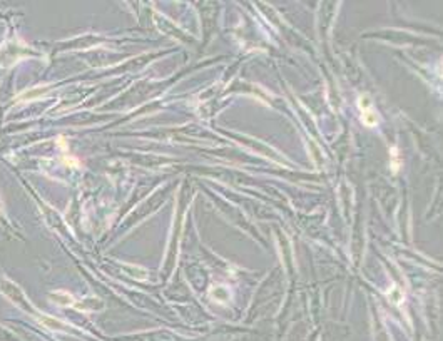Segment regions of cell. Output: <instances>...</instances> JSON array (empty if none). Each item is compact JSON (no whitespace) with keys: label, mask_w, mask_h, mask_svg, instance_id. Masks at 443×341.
<instances>
[{"label":"cell","mask_w":443,"mask_h":341,"mask_svg":"<svg viewBox=\"0 0 443 341\" xmlns=\"http://www.w3.org/2000/svg\"><path fill=\"white\" fill-rule=\"evenodd\" d=\"M361 120H363V124H365V126H368V127L376 126V122H378L376 111H373V107L363 109V111H361Z\"/></svg>","instance_id":"obj_1"},{"label":"cell","mask_w":443,"mask_h":341,"mask_svg":"<svg viewBox=\"0 0 443 341\" xmlns=\"http://www.w3.org/2000/svg\"><path fill=\"white\" fill-rule=\"evenodd\" d=\"M211 294L218 303H226L229 299V291L226 290V286H216Z\"/></svg>","instance_id":"obj_2"},{"label":"cell","mask_w":443,"mask_h":341,"mask_svg":"<svg viewBox=\"0 0 443 341\" xmlns=\"http://www.w3.org/2000/svg\"><path fill=\"white\" fill-rule=\"evenodd\" d=\"M40 321H42L45 326L51 328V329H59V331H62V329H66V328H67L66 324L60 323V321L52 320V318H49V316H42V314H40Z\"/></svg>","instance_id":"obj_3"},{"label":"cell","mask_w":443,"mask_h":341,"mask_svg":"<svg viewBox=\"0 0 443 341\" xmlns=\"http://www.w3.org/2000/svg\"><path fill=\"white\" fill-rule=\"evenodd\" d=\"M40 96H42V90H40V89H32V90H29V92L20 94V96H18V101H22V99L32 101V99H35V97H40Z\"/></svg>","instance_id":"obj_4"},{"label":"cell","mask_w":443,"mask_h":341,"mask_svg":"<svg viewBox=\"0 0 443 341\" xmlns=\"http://www.w3.org/2000/svg\"><path fill=\"white\" fill-rule=\"evenodd\" d=\"M390 298H392L393 303H396V305H398L401 299H403V293H401L400 290H393L392 293H390Z\"/></svg>","instance_id":"obj_5"}]
</instances>
